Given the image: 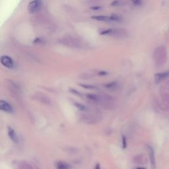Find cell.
<instances>
[{"label": "cell", "instance_id": "cb8c5ba5", "mask_svg": "<svg viewBox=\"0 0 169 169\" xmlns=\"http://www.w3.org/2000/svg\"><path fill=\"white\" fill-rule=\"evenodd\" d=\"M95 169H101L100 168V166L99 163H97L95 166Z\"/></svg>", "mask_w": 169, "mask_h": 169}, {"label": "cell", "instance_id": "603a6c76", "mask_svg": "<svg viewBox=\"0 0 169 169\" xmlns=\"http://www.w3.org/2000/svg\"><path fill=\"white\" fill-rule=\"evenodd\" d=\"M91 10H95V11H97V10H101V9H102V7L99 6V5H95V6H93V7H91Z\"/></svg>", "mask_w": 169, "mask_h": 169}, {"label": "cell", "instance_id": "5b68a950", "mask_svg": "<svg viewBox=\"0 0 169 169\" xmlns=\"http://www.w3.org/2000/svg\"><path fill=\"white\" fill-rule=\"evenodd\" d=\"M0 61L1 64L7 68H13L14 66V63L12 59L7 56H3L0 58Z\"/></svg>", "mask_w": 169, "mask_h": 169}, {"label": "cell", "instance_id": "5bb4252c", "mask_svg": "<svg viewBox=\"0 0 169 169\" xmlns=\"http://www.w3.org/2000/svg\"><path fill=\"white\" fill-rule=\"evenodd\" d=\"M74 105H75V106L76 107L77 109L79 110L80 111H85V110H87V107L84 106V104L79 103V102H75Z\"/></svg>", "mask_w": 169, "mask_h": 169}, {"label": "cell", "instance_id": "3957f363", "mask_svg": "<svg viewBox=\"0 0 169 169\" xmlns=\"http://www.w3.org/2000/svg\"><path fill=\"white\" fill-rule=\"evenodd\" d=\"M108 35L116 38H125L128 36V33L124 29H110Z\"/></svg>", "mask_w": 169, "mask_h": 169}, {"label": "cell", "instance_id": "ba28073f", "mask_svg": "<svg viewBox=\"0 0 169 169\" xmlns=\"http://www.w3.org/2000/svg\"><path fill=\"white\" fill-rule=\"evenodd\" d=\"M155 81H156L157 83H159V82H161L164 79L167 78V77H169V70L155 74Z\"/></svg>", "mask_w": 169, "mask_h": 169}, {"label": "cell", "instance_id": "e0dca14e", "mask_svg": "<svg viewBox=\"0 0 169 169\" xmlns=\"http://www.w3.org/2000/svg\"><path fill=\"white\" fill-rule=\"evenodd\" d=\"M122 148L123 149H125L127 147V140L126 138L124 135H122Z\"/></svg>", "mask_w": 169, "mask_h": 169}, {"label": "cell", "instance_id": "277c9868", "mask_svg": "<svg viewBox=\"0 0 169 169\" xmlns=\"http://www.w3.org/2000/svg\"><path fill=\"white\" fill-rule=\"evenodd\" d=\"M42 7V0H33L29 4L28 10L31 13H36L41 10Z\"/></svg>", "mask_w": 169, "mask_h": 169}, {"label": "cell", "instance_id": "ac0fdd59", "mask_svg": "<svg viewBox=\"0 0 169 169\" xmlns=\"http://www.w3.org/2000/svg\"><path fill=\"white\" fill-rule=\"evenodd\" d=\"M123 3V2L122 0H114V1L112 2L111 3V5L112 6H119V5H121Z\"/></svg>", "mask_w": 169, "mask_h": 169}, {"label": "cell", "instance_id": "4fadbf2b", "mask_svg": "<svg viewBox=\"0 0 169 169\" xmlns=\"http://www.w3.org/2000/svg\"><path fill=\"white\" fill-rule=\"evenodd\" d=\"M118 84L117 81H111L104 84V87L107 89H113Z\"/></svg>", "mask_w": 169, "mask_h": 169}, {"label": "cell", "instance_id": "7a4b0ae2", "mask_svg": "<svg viewBox=\"0 0 169 169\" xmlns=\"http://www.w3.org/2000/svg\"><path fill=\"white\" fill-rule=\"evenodd\" d=\"M62 42L67 46L75 48H79L82 46V42L78 38L74 36H65L63 38Z\"/></svg>", "mask_w": 169, "mask_h": 169}, {"label": "cell", "instance_id": "9a60e30c", "mask_svg": "<svg viewBox=\"0 0 169 169\" xmlns=\"http://www.w3.org/2000/svg\"><path fill=\"white\" fill-rule=\"evenodd\" d=\"M79 86H81V87L84 89H90V90H97L98 88L97 87L91 85V84H79Z\"/></svg>", "mask_w": 169, "mask_h": 169}, {"label": "cell", "instance_id": "30bf717a", "mask_svg": "<svg viewBox=\"0 0 169 169\" xmlns=\"http://www.w3.org/2000/svg\"><path fill=\"white\" fill-rule=\"evenodd\" d=\"M8 135H9V137H10V138L13 141V142L15 143L18 142L17 136L15 133V130L13 129L12 127H8Z\"/></svg>", "mask_w": 169, "mask_h": 169}, {"label": "cell", "instance_id": "8992f818", "mask_svg": "<svg viewBox=\"0 0 169 169\" xmlns=\"http://www.w3.org/2000/svg\"><path fill=\"white\" fill-rule=\"evenodd\" d=\"M147 149L148 151V153H149L151 165L153 169H155V167H156V166H156V161H155L154 150L152 148L151 146H150L149 145H147Z\"/></svg>", "mask_w": 169, "mask_h": 169}, {"label": "cell", "instance_id": "44dd1931", "mask_svg": "<svg viewBox=\"0 0 169 169\" xmlns=\"http://www.w3.org/2000/svg\"><path fill=\"white\" fill-rule=\"evenodd\" d=\"M132 1L134 5L136 6H139L142 4V1L141 0H132Z\"/></svg>", "mask_w": 169, "mask_h": 169}, {"label": "cell", "instance_id": "9c48e42d", "mask_svg": "<svg viewBox=\"0 0 169 169\" xmlns=\"http://www.w3.org/2000/svg\"><path fill=\"white\" fill-rule=\"evenodd\" d=\"M56 167L57 169H71V166L69 163L64 161H58L56 164Z\"/></svg>", "mask_w": 169, "mask_h": 169}, {"label": "cell", "instance_id": "7c38bea8", "mask_svg": "<svg viewBox=\"0 0 169 169\" xmlns=\"http://www.w3.org/2000/svg\"><path fill=\"white\" fill-rule=\"evenodd\" d=\"M83 120H84V123L86 124H95L97 122L95 118L91 115H84Z\"/></svg>", "mask_w": 169, "mask_h": 169}, {"label": "cell", "instance_id": "d6986e66", "mask_svg": "<svg viewBox=\"0 0 169 169\" xmlns=\"http://www.w3.org/2000/svg\"><path fill=\"white\" fill-rule=\"evenodd\" d=\"M70 91L72 93V94H74L75 95L77 96V97H83V95H82L81 93H79L78 91L74 89H70Z\"/></svg>", "mask_w": 169, "mask_h": 169}, {"label": "cell", "instance_id": "ffe728a7", "mask_svg": "<svg viewBox=\"0 0 169 169\" xmlns=\"http://www.w3.org/2000/svg\"><path fill=\"white\" fill-rule=\"evenodd\" d=\"M101 1L102 0H88V1H87L86 2L87 3L90 4V5H94V4L99 3V2Z\"/></svg>", "mask_w": 169, "mask_h": 169}, {"label": "cell", "instance_id": "6da1fadb", "mask_svg": "<svg viewBox=\"0 0 169 169\" xmlns=\"http://www.w3.org/2000/svg\"><path fill=\"white\" fill-rule=\"evenodd\" d=\"M153 58L155 63L158 67H162L167 60V50L164 46H159L155 49Z\"/></svg>", "mask_w": 169, "mask_h": 169}, {"label": "cell", "instance_id": "8fae6325", "mask_svg": "<svg viewBox=\"0 0 169 169\" xmlns=\"http://www.w3.org/2000/svg\"><path fill=\"white\" fill-rule=\"evenodd\" d=\"M93 19H95L96 20H99V21H104V22H110L112 21L110 17L106 15H97L93 16L92 17Z\"/></svg>", "mask_w": 169, "mask_h": 169}, {"label": "cell", "instance_id": "d4e9b609", "mask_svg": "<svg viewBox=\"0 0 169 169\" xmlns=\"http://www.w3.org/2000/svg\"><path fill=\"white\" fill-rule=\"evenodd\" d=\"M136 169H146V168H143V167H141V166H139V167H138Z\"/></svg>", "mask_w": 169, "mask_h": 169}, {"label": "cell", "instance_id": "2e32d148", "mask_svg": "<svg viewBox=\"0 0 169 169\" xmlns=\"http://www.w3.org/2000/svg\"><path fill=\"white\" fill-rule=\"evenodd\" d=\"M110 19L112 21H115V22H120L122 20V17L121 16L118 15L117 14H112L110 16Z\"/></svg>", "mask_w": 169, "mask_h": 169}, {"label": "cell", "instance_id": "52a82bcc", "mask_svg": "<svg viewBox=\"0 0 169 169\" xmlns=\"http://www.w3.org/2000/svg\"><path fill=\"white\" fill-rule=\"evenodd\" d=\"M0 110L8 113H11L13 112V108L11 105L5 100H0Z\"/></svg>", "mask_w": 169, "mask_h": 169}, {"label": "cell", "instance_id": "7402d4cb", "mask_svg": "<svg viewBox=\"0 0 169 169\" xmlns=\"http://www.w3.org/2000/svg\"><path fill=\"white\" fill-rule=\"evenodd\" d=\"M108 74V73L106 72V71H100V72L98 73V75H100V76H106V75Z\"/></svg>", "mask_w": 169, "mask_h": 169}]
</instances>
